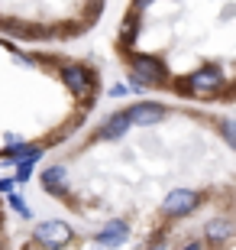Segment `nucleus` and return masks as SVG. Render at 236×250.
Returning a JSON list of instances; mask_svg holds the SVG:
<instances>
[{
  "label": "nucleus",
  "instance_id": "obj_2",
  "mask_svg": "<svg viewBox=\"0 0 236 250\" xmlns=\"http://www.w3.org/2000/svg\"><path fill=\"white\" fill-rule=\"evenodd\" d=\"M113 56L143 91L236 104V0H127Z\"/></svg>",
  "mask_w": 236,
  "mask_h": 250
},
{
  "label": "nucleus",
  "instance_id": "obj_1",
  "mask_svg": "<svg viewBox=\"0 0 236 250\" xmlns=\"http://www.w3.org/2000/svg\"><path fill=\"white\" fill-rule=\"evenodd\" d=\"M33 176L72 247H236V117L210 104L127 101L88 121Z\"/></svg>",
  "mask_w": 236,
  "mask_h": 250
},
{
  "label": "nucleus",
  "instance_id": "obj_4",
  "mask_svg": "<svg viewBox=\"0 0 236 250\" xmlns=\"http://www.w3.org/2000/svg\"><path fill=\"white\" fill-rule=\"evenodd\" d=\"M110 0H0V33L39 46H65L88 36Z\"/></svg>",
  "mask_w": 236,
  "mask_h": 250
},
{
  "label": "nucleus",
  "instance_id": "obj_3",
  "mask_svg": "<svg viewBox=\"0 0 236 250\" xmlns=\"http://www.w3.org/2000/svg\"><path fill=\"white\" fill-rule=\"evenodd\" d=\"M104 68L91 56L0 33V163L42 159L94 117Z\"/></svg>",
  "mask_w": 236,
  "mask_h": 250
},
{
  "label": "nucleus",
  "instance_id": "obj_5",
  "mask_svg": "<svg viewBox=\"0 0 236 250\" xmlns=\"http://www.w3.org/2000/svg\"><path fill=\"white\" fill-rule=\"evenodd\" d=\"M13 244V224H10V208H7V198L0 195V250Z\"/></svg>",
  "mask_w": 236,
  "mask_h": 250
}]
</instances>
